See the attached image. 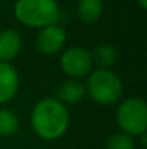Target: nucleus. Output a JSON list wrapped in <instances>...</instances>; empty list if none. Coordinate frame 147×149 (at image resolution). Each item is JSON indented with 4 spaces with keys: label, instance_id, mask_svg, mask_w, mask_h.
Instances as JSON below:
<instances>
[{
    "label": "nucleus",
    "instance_id": "1",
    "mask_svg": "<svg viewBox=\"0 0 147 149\" xmlns=\"http://www.w3.org/2000/svg\"><path fill=\"white\" fill-rule=\"evenodd\" d=\"M69 113L66 107L55 99L41 100L32 111L33 130L43 139H56L66 130Z\"/></svg>",
    "mask_w": 147,
    "mask_h": 149
},
{
    "label": "nucleus",
    "instance_id": "2",
    "mask_svg": "<svg viewBox=\"0 0 147 149\" xmlns=\"http://www.w3.org/2000/svg\"><path fill=\"white\" fill-rule=\"evenodd\" d=\"M14 15L28 26L46 28L58 20L59 7L55 0H17Z\"/></svg>",
    "mask_w": 147,
    "mask_h": 149
},
{
    "label": "nucleus",
    "instance_id": "3",
    "mask_svg": "<svg viewBox=\"0 0 147 149\" xmlns=\"http://www.w3.org/2000/svg\"><path fill=\"white\" fill-rule=\"evenodd\" d=\"M88 93L101 104H111L121 97L123 86L120 78L110 70L99 68L90 75Z\"/></svg>",
    "mask_w": 147,
    "mask_h": 149
},
{
    "label": "nucleus",
    "instance_id": "4",
    "mask_svg": "<svg viewBox=\"0 0 147 149\" xmlns=\"http://www.w3.org/2000/svg\"><path fill=\"white\" fill-rule=\"evenodd\" d=\"M120 127L127 135H141L147 126V104L140 97H130L124 100L117 111Z\"/></svg>",
    "mask_w": 147,
    "mask_h": 149
},
{
    "label": "nucleus",
    "instance_id": "5",
    "mask_svg": "<svg viewBox=\"0 0 147 149\" xmlns=\"http://www.w3.org/2000/svg\"><path fill=\"white\" fill-rule=\"evenodd\" d=\"M62 70L72 77H82L90 72L92 67L91 54L85 48L74 47L66 49L61 56Z\"/></svg>",
    "mask_w": 147,
    "mask_h": 149
},
{
    "label": "nucleus",
    "instance_id": "6",
    "mask_svg": "<svg viewBox=\"0 0 147 149\" xmlns=\"http://www.w3.org/2000/svg\"><path fill=\"white\" fill-rule=\"evenodd\" d=\"M66 41V32L58 25H49L38 35L36 47L43 54H55L63 47Z\"/></svg>",
    "mask_w": 147,
    "mask_h": 149
},
{
    "label": "nucleus",
    "instance_id": "7",
    "mask_svg": "<svg viewBox=\"0 0 147 149\" xmlns=\"http://www.w3.org/2000/svg\"><path fill=\"white\" fill-rule=\"evenodd\" d=\"M19 87L17 71L7 62H0V103L12 99Z\"/></svg>",
    "mask_w": 147,
    "mask_h": 149
},
{
    "label": "nucleus",
    "instance_id": "8",
    "mask_svg": "<svg viewBox=\"0 0 147 149\" xmlns=\"http://www.w3.org/2000/svg\"><path fill=\"white\" fill-rule=\"evenodd\" d=\"M22 48V39L17 32L7 29L0 32V61H9L14 58Z\"/></svg>",
    "mask_w": 147,
    "mask_h": 149
},
{
    "label": "nucleus",
    "instance_id": "9",
    "mask_svg": "<svg viewBox=\"0 0 147 149\" xmlns=\"http://www.w3.org/2000/svg\"><path fill=\"white\" fill-rule=\"evenodd\" d=\"M56 96L61 101L65 103H77L85 96V88L81 83L75 81V80H68L63 81L56 91Z\"/></svg>",
    "mask_w": 147,
    "mask_h": 149
},
{
    "label": "nucleus",
    "instance_id": "10",
    "mask_svg": "<svg viewBox=\"0 0 147 149\" xmlns=\"http://www.w3.org/2000/svg\"><path fill=\"white\" fill-rule=\"evenodd\" d=\"M78 16L85 23L97 22L102 13V1L101 0H79L77 6Z\"/></svg>",
    "mask_w": 147,
    "mask_h": 149
},
{
    "label": "nucleus",
    "instance_id": "11",
    "mask_svg": "<svg viewBox=\"0 0 147 149\" xmlns=\"http://www.w3.org/2000/svg\"><path fill=\"white\" fill-rule=\"evenodd\" d=\"M91 58H92V61L97 62L102 70H105L107 67H110V65H112L115 62L117 52L114 49V47L102 44V45H98L97 48L94 49V54L91 55Z\"/></svg>",
    "mask_w": 147,
    "mask_h": 149
},
{
    "label": "nucleus",
    "instance_id": "12",
    "mask_svg": "<svg viewBox=\"0 0 147 149\" xmlns=\"http://www.w3.org/2000/svg\"><path fill=\"white\" fill-rule=\"evenodd\" d=\"M19 127L17 116L10 110H0V135L9 136L13 135Z\"/></svg>",
    "mask_w": 147,
    "mask_h": 149
},
{
    "label": "nucleus",
    "instance_id": "13",
    "mask_svg": "<svg viewBox=\"0 0 147 149\" xmlns=\"http://www.w3.org/2000/svg\"><path fill=\"white\" fill-rule=\"evenodd\" d=\"M107 149H134V141L127 133H115L108 138Z\"/></svg>",
    "mask_w": 147,
    "mask_h": 149
},
{
    "label": "nucleus",
    "instance_id": "14",
    "mask_svg": "<svg viewBox=\"0 0 147 149\" xmlns=\"http://www.w3.org/2000/svg\"><path fill=\"white\" fill-rule=\"evenodd\" d=\"M140 136H141V145H143V146H146V132H144V133H141Z\"/></svg>",
    "mask_w": 147,
    "mask_h": 149
},
{
    "label": "nucleus",
    "instance_id": "15",
    "mask_svg": "<svg viewBox=\"0 0 147 149\" xmlns=\"http://www.w3.org/2000/svg\"><path fill=\"white\" fill-rule=\"evenodd\" d=\"M139 3L141 7H147V0H139Z\"/></svg>",
    "mask_w": 147,
    "mask_h": 149
}]
</instances>
